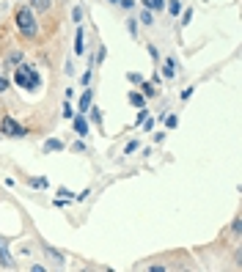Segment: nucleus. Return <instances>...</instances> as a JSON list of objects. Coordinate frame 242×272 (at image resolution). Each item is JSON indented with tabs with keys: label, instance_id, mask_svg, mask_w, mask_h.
Masks as SVG:
<instances>
[{
	"label": "nucleus",
	"instance_id": "obj_21",
	"mask_svg": "<svg viewBox=\"0 0 242 272\" xmlns=\"http://www.w3.org/2000/svg\"><path fill=\"white\" fill-rule=\"evenodd\" d=\"M138 22L140 25H154V14L149 9H143V11H140V17H138Z\"/></svg>",
	"mask_w": 242,
	"mask_h": 272
},
{
	"label": "nucleus",
	"instance_id": "obj_35",
	"mask_svg": "<svg viewBox=\"0 0 242 272\" xmlns=\"http://www.w3.org/2000/svg\"><path fill=\"white\" fill-rule=\"evenodd\" d=\"M58 195H64L66 201H72V193H69V190H66V187H58Z\"/></svg>",
	"mask_w": 242,
	"mask_h": 272
},
{
	"label": "nucleus",
	"instance_id": "obj_38",
	"mask_svg": "<svg viewBox=\"0 0 242 272\" xmlns=\"http://www.w3.org/2000/svg\"><path fill=\"white\" fill-rule=\"evenodd\" d=\"M108 3H113V6H119V0H108Z\"/></svg>",
	"mask_w": 242,
	"mask_h": 272
},
{
	"label": "nucleus",
	"instance_id": "obj_14",
	"mask_svg": "<svg viewBox=\"0 0 242 272\" xmlns=\"http://www.w3.org/2000/svg\"><path fill=\"white\" fill-rule=\"evenodd\" d=\"M138 88H140V94H143V97H146V99H152V97H157V85H154V83H152V80H143V83H140Z\"/></svg>",
	"mask_w": 242,
	"mask_h": 272
},
{
	"label": "nucleus",
	"instance_id": "obj_9",
	"mask_svg": "<svg viewBox=\"0 0 242 272\" xmlns=\"http://www.w3.org/2000/svg\"><path fill=\"white\" fill-rule=\"evenodd\" d=\"M25 185L33 187V190H47L50 179H47V176H25Z\"/></svg>",
	"mask_w": 242,
	"mask_h": 272
},
{
	"label": "nucleus",
	"instance_id": "obj_33",
	"mask_svg": "<svg viewBox=\"0 0 242 272\" xmlns=\"http://www.w3.org/2000/svg\"><path fill=\"white\" fill-rule=\"evenodd\" d=\"M105 58H108V47H99V50H96V61L102 63Z\"/></svg>",
	"mask_w": 242,
	"mask_h": 272
},
{
	"label": "nucleus",
	"instance_id": "obj_15",
	"mask_svg": "<svg viewBox=\"0 0 242 272\" xmlns=\"http://www.w3.org/2000/svg\"><path fill=\"white\" fill-rule=\"evenodd\" d=\"M163 74H165V77H176V61H173V58L163 61Z\"/></svg>",
	"mask_w": 242,
	"mask_h": 272
},
{
	"label": "nucleus",
	"instance_id": "obj_6",
	"mask_svg": "<svg viewBox=\"0 0 242 272\" xmlns=\"http://www.w3.org/2000/svg\"><path fill=\"white\" fill-rule=\"evenodd\" d=\"M0 267H6V269L14 267V258L9 253V239H3V237H0Z\"/></svg>",
	"mask_w": 242,
	"mask_h": 272
},
{
	"label": "nucleus",
	"instance_id": "obj_25",
	"mask_svg": "<svg viewBox=\"0 0 242 272\" xmlns=\"http://www.w3.org/2000/svg\"><path fill=\"white\" fill-rule=\"evenodd\" d=\"M72 20L77 22V25L83 22V9H80V6H74V9H72Z\"/></svg>",
	"mask_w": 242,
	"mask_h": 272
},
{
	"label": "nucleus",
	"instance_id": "obj_3",
	"mask_svg": "<svg viewBox=\"0 0 242 272\" xmlns=\"http://www.w3.org/2000/svg\"><path fill=\"white\" fill-rule=\"evenodd\" d=\"M0 135L3 138H28V129L11 116H3L0 118Z\"/></svg>",
	"mask_w": 242,
	"mask_h": 272
},
{
	"label": "nucleus",
	"instance_id": "obj_7",
	"mask_svg": "<svg viewBox=\"0 0 242 272\" xmlns=\"http://www.w3.org/2000/svg\"><path fill=\"white\" fill-rule=\"evenodd\" d=\"M41 250H44V256H50V258H53L55 264H58V267H64V264H66V256H64V253H61V250H55L53 245L41 242Z\"/></svg>",
	"mask_w": 242,
	"mask_h": 272
},
{
	"label": "nucleus",
	"instance_id": "obj_4",
	"mask_svg": "<svg viewBox=\"0 0 242 272\" xmlns=\"http://www.w3.org/2000/svg\"><path fill=\"white\" fill-rule=\"evenodd\" d=\"M91 105H94V88L88 85L83 94H80V99H77V113H83V116H85V113L91 110Z\"/></svg>",
	"mask_w": 242,
	"mask_h": 272
},
{
	"label": "nucleus",
	"instance_id": "obj_29",
	"mask_svg": "<svg viewBox=\"0 0 242 272\" xmlns=\"http://www.w3.org/2000/svg\"><path fill=\"white\" fill-rule=\"evenodd\" d=\"M176 124H179L176 116H165V126H168V129H176Z\"/></svg>",
	"mask_w": 242,
	"mask_h": 272
},
{
	"label": "nucleus",
	"instance_id": "obj_17",
	"mask_svg": "<svg viewBox=\"0 0 242 272\" xmlns=\"http://www.w3.org/2000/svg\"><path fill=\"white\" fill-rule=\"evenodd\" d=\"M231 237L234 239H242V217H239V214L231 220Z\"/></svg>",
	"mask_w": 242,
	"mask_h": 272
},
{
	"label": "nucleus",
	"instance_id": "obj_30",
	"mask_svg": "<svg viewBox=\"0 0 242 272\" xmlns=\"http://www.w3.org/2000/svg\"><path fill=\"white\" fill-rule=\"evenodd\" d=\"M119 6H121L124 11H132L135 9V0H119Z\"/></svg>",
	"mask_w": 242,
	"mask_h": 272
},
{
	"label": "nucleus",
	"instance_id": "obj_19",
	"mask_svg": "<svg viewBox=\"0 0 242 272\" xmlns=\"http://www.w3.org/2000/svg\"><path fill=\"white\" fill-rule=\"evenodd\" d=\"M127 30H129V36H132V39H138V30H140V22L135 20V17H129V20H127Z\"/></svg>",
	"mask_w": 242,
	"mask_h": 272
},
{
	"label": "nucleus",
	"instance_id": "obj_20",
	"mask_svg": "<svg viewBox=\"0 0 242 272\" xmlns=\"http://www.w3.org/2000/svg\"><path fill=\"white\" fill-rule=\"evenodd\" d=\"M74 113H77V110L72 107V99H66V102H64V110H61V116H64L66 121H72V118H74Z\"/></svg>",
	"mask_w": 242,
	"mask_h": 272
},
{
	"label": "nucleus",
	"instance_id": "obj_8",
	"mask_svg": "<svg viewBox=\"0 0 242 272\" xmlns=\"http://www.w3.org/2000/svg\"><path fill=\"white\" fill-rule=\"evenodd\" d=\"M22 61H25V53H22V50H11V53L6 55V61H3V69H14V66H20Z\"/></svg>",
	"mask_w": 242,
	"mask_h": 272
},
{
	"label": "nucleus",
	"instance_id": "obj_16",
	"mask_svg": "<svg viewBox=\"0 0 242 272\" xmlns=\"http://www.w3.org/2000/svg\"><path fill=\"white\" fill-rule=\"evenodd\" d=\"M165 9H168V14H171V17H179L184 6H182V0H168V3H165Z\"/></svg>",
	"mask_w": 242,
	"mask_h": 272
},
{
	"label": "nucleus",
	"instance_id": "obj_36",
	"mask_svg": "<svg viewBox=\"0 0 242 272\" xmlns=\"http://www.w3.org/2000/svg\"><path fill=\"white\" fill-rule=\"evenodd\" d=\"M154 124H157L154 118H146V121H143V129H154Z\"/></svg>",
	"mask_w": 242,
	"mask_h": 272
},
{
	"label": "nucleus",
	"instance_id": "obj_11",
	"mask_svg": "<svg viewBox=\"0 0 242 272\" xmlns=\"http://www.w3.org/2000/svg\"><path fill=\"white\" fill-rule=\"evenodd\" d=\"M127 99H129V105H132V107H138V110H140V107H146V97L138 91V88H132V91L127 94Z\"/></svg>",
	"mask_w": 242,
	"mask_h": 272
},
{
	"label": "nucleus",
	"instance_id": "obj_12",
	"mask_svg": "<svg viewBox=\"0 0 242 272\" xmlns=\"http://www.w3.org/2000/svg\"><path fill=\"white\" fill-rule=\"evenodd\" d=\"M41 149H44L47 154H53V151H64V149H66V143H64V141H58V138H47Z\"/></svg>",
	"mask_w": 242,
	"mask_h": 272
},
{
	"label": "nucleus",
	"instance_id": "obj_18",
	"mask_svg": "<svg viewBox=\"0 0 242 272\" xmlns=\"http://www.w3.org/2000/svg\"><path fill=\"white\" fill-rule=\"evenodd\" d=\"M143 9H149V11H163L165 9V0H143Z\"/></svg>",
	"mask_w": 242,
	"mask_h": 272
},
{
	"label": "nucleus",
	"instance_id": "obj_22",
	"mask_svg": "<svg viewBox=\"0 0 242 272\" xmlns=\"http://www.w3.org/2000/svg\"><path fill=\"white\" fill-rule=\"evenodd\" d=\"M127 80L132 85H140V83H143V74H140V72H127Z\"/></svg>",
	"mask_w": 242,
	"mask_h": 272
},
{
	"label": "nucleus",
	"instance_id": "obj_24",
	"mask_svg": "<svg viewBox=\"0 0 242 272\" xmlns=\"http://www.w3.org/2000/svg\"><path fill=\"white\" fill-rule=\"evenodd\" d=\"M146 118H149V113H146V107H140V110H138V116H135V126H140V124H143V121H146Z\"/></svg>",
	"mask_w": 242,
	"mask_h": 272
},
{
	"label": "nucleus",
	"instance_id": "obj_31",
	"mask_svg": "<svg viewBox=\"0 0 242 272\" xmlns=\"http://www.w3.org/2000/svg\"><path fill=\"white\" fill-rule=\"evenodd\" d=\"M138 149H140V143H138V141H132V143H127V151H124V154H135Z\"/></svg>",
	"mask_w": 242,
	"mask_h": 272
},
{
	"label": "nucleus",
	"instance_id": "obj_5",
	"mask_svg": "<svg viewBox=\"0 0 242 272\" xmlns=\"http://www.w3.org/2000/svg\"><path fill=\"white\" fill-rule=\"evenodd\" d=\"M72 126H74V132H77V138H85V135L91 132V124H88V118H85L83 113H74Z\"/></svg>",
	"mask_w": 242,
	"mask_h": 272
},
{
	"label": "nucleus",
	"instance_id": "obj_2",
	"mask_svg": "<svg viewBox=\"0 0 242 272\" xmlns=\"http://www.w3.org/2000/svg\"><path fill=\"white\" fill-rule=\"evenodd\" d=\"M14 83L22 88V91H39L41 88V74L36 72V66L33 63H20V66H14Z\"/></svg>",
	"mask_w": 242,
	"mask_h": 272
},
{
	"label": "nucleus",
	"instance_id": "obj_1",
	"mask_svg": "<svg viewBox=\"0 0 242 272\" xmlns=\"http://www.w3.org/2000/svg\"><path fill=\"white\" fill-rule=\"evenodd\" d=\"M14 25L17 30L25 36L28 41H36L39 39V20H36V11L30 6H17L14 11Z\"/></svg>",
	"mask_w": 242,
	"mask_h": 272
},
{
	"label": "nucleus",
	"instance_id": "obj_10",
	"mask_svg": "<svg viewBox=\"0 0 242 272\" xmlns=\"http://www.w3.org/2000/svg\"><path fill=\"white\" fill-rule=\"evenodd\" d=\"M28 6L36 11V14H47L53 9V0H28Z\"/></svg>",
	"mask_w": 242,
	"mask_h": 272
},
{
	"label": "nucleus",
	"instance_id": "obj_26",
	"mask_svg": "<svg viewBox=\"0 0 242 272\" xmlns=\"http://www.w3.org/2000/svg\"><path fill=\"white\" fill-rule=\"evenodd\" d=\"M91 77H94V74H91V69H88V72H83V74H80V85L88 88L91 85Z\"/></svg>",
	"mask_w": 242,
	"mask_h": 272
},
{
	"label": "nucleus",
	"instance_id": "obj_37",
	"mask_svg": "<svg viewBox=\"0 0 242 272\" xmlns=\"http://www.w3.org/2000/svg\"><path fill=\"white\" fill-rule=\"evenodd\" d=\"M190 97H193V85H190V88H184V91H182V99H190Z\"/></svg>",
	"mask_w": 242,
	"mask_h": 272
},
{
	"label": "nucleus",
	"instance_id": "obj_34",
	"mask_svg": "<svg viewBox=\"0 0 242 272\" xmlns=\"http://www.w3.org/2000/svg\"><path fill=\"white\" fill-rule=\"evenodd\" d=\"M146 50H149V55H152V58H154V61H160V50H157V47H154V44H149V47H146Z\"/></svg>",
	"mask_w": 242,
	"mask_h": 272
},
{
	"label": "nucleus",
	"instance_id": "obj_23",
	"mask_svg": "<svg viewBox=\"0 0 242 272\" xmlns=\"http://www.w3.org/2000/svg\"><path fill=\"white\" fill-rule=\"evenodd\" d=\"M190 22H193V9H182V28H187Z\"/></svg>",
	"mask_w": 242,
	"mask_h": 272
},
{
	"label": "nucleus",
	"instance_id": "obj_13",
	"mask_svg": "<svg viewBox=\"0 0 242 272\" xmlns=\"http://www.w3.org/2000/svg\"><path fill=\"white\" fill-rule=\"evenodd\" d=\"M74 53L83 55L85 53V30L77 28V33H74Z\"/></svg>",
	"mask_w": 242,
	"mask_h": 272
},
{
	"label": "nucleus",
	"instance_id": "obj_28",
	"mask_svg": "<svg viewBox=\"0 0 242 272\" xmlns=\"http://www.w3.org/2000/svg\"><path fill=\"white\" fill-rule=\"evenodd\" d=\"M11 88V83H9V77H6V74H0V94H6Z\"/></svg>",
	"mask_w": 242,
	"mask_h": 272
},
{
	"label": "nucleus",
	"instance_id": "obj_32",
	"mask_svg": "<svg viewBox=\"0 0 242 272\" xmlns=\"http://www.w3.org/2000/svg\"><path fill=\"white\" fill-rule=\"evenodd\" d=\"M72 151H77V154H83V151H85V143H83V141H74V143H72Z\"/></svg>",
	"mask_w": 242,
	"mask_h": 272
},
{
	"label": "nucleus",
	"instance_id": "obj_27",
	"mask_svg": "<svg viewBox=\"0 0 242 272\" xmlns=\"http://www.w3.org/2000/svg\"><path fill=\"white\" fill-rule=\"evenodd\" d=\"M91 121H94L96 126H99V124H102V113H99V110H96V107H94V105H91Z\"/></svg>",
	"mask_w": 242,
	"mask_h": 272
}]
</instances>
